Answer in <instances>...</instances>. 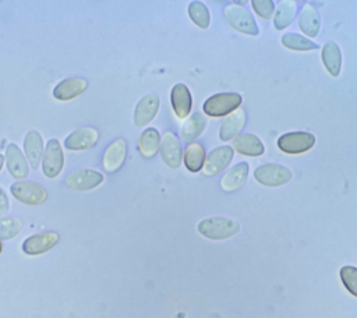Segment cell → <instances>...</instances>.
I'll return each mask as SVG.
<instances>
[{
  "instance_id": "32",
  "label": "cell",
  "mask_w": 357,
  "mask_h": 318,
  "mask_svg": "<svg viewBox=\"0 0 357 318\" xmlns=\"http://www.w3.org/2000/svg\"><path fill=\"white\" fill-rule=\"evenodd\" d=\"M255 13L265 20H269L273 15L275 7H273V1L272 0H252L251 1Z\"/></svg>"
},
{
  "instance_id": "20",
  "label": "cell",
  "mask_w": 357,
  "mask_h": 318,
  "mask_svg": "<svg viewBox=\"0 0 357 318\" xmlns=\"http://www.w3.org/2000/svg\"><path fill=\"white\" fill-rule=\"evenodd\" d=\"M233 146L237 152L247 156H259L264 153V144L252 134H240L233 138Z\"/></svg>"
},
{
  "instance_id": "24",
  "label": "cell",
  "mask_w": 357,
  "mask_h": 318,
  "mask_svg": "<svg viewBox=\"0 0 357 318\" xmlns=\"http://www.w3.org/2000/svg\"><path fill=\"white\" fill-rule=\"evenodd\" d=\"M206 127V119L201 113L191 114L181 127V137L185 142H192Z\"/></svg>"
},
{
  "instance_id": "14",
  "label": "cell",
  "mask_w": 357,
  "mask_h": 318,
  "mask_svg": "<svg viewBox=\"0 0 357 318\" xmlns=\"http://www.w3.org/2000/svg\"><path fill=\"white\" fill-rule=\"evenodd\" d=\"M127 155V144L124 139H116L109 145V148L103 153V169L107 173H113L121 167Z\"/></svg>"
},
{
  "instance_id": "7",
  "label": "cell",
  "mask_w": 357,
  "mask_h": 318,
  "mask_svg": "<svg viewBox=\"0 0 357 318\" xmlns=\"http://www.w3.org/2000/svg\"><path fill=\"white\" fill-rule=\"evenodd\" d=\"M64 155L61 146L56 138L49 139L42 156V170L49 179H54L63 169Z\"/></svg>"
},
{
  "instance_id": "35",
  "label": "cell",
  "mask_w": 357,
  "mask_h": 318,
  "mask_svg": "<svg viewBox=\"0 0 357 318\" xmlns=\"http://www.w3.org/2000/svg\"><path fill=\"white\" fill-rule=\"evenodd\" d=\"M0 252H1V243H0Z\"/></svg>"
},
{
  "instance_id": "34",
  "label": "cell",
  "mask_w": 357,
  "mask_h": 318,
  "mask_svg": "<svg viewBox=\"0 0 357 318\" xmlns=\"http://www.w3.org/2000/svg\"><path fill=\"white\" fill-rule=\"evenodd\" d=\"M3 163H4V156L0 155V172H1V169H3Z\"/></svg>"
},
{
  "instance_id": "6",
  "label": "cell",
  "mask_w": 357,
  "mask_h": 318,
  "mask_svg": "<svg viewBox=\"0 0 357 318\" xmlns=\"http://www.w3.org/2000/svg\"><path fill=\"white\" fill-rule=\"evenodd\" d=\"M225 15L227 22L238 32L247 33V35H258V26L254 21V17L251 13L243 7H238L236 4L227 6L225 8Z\"/></svg>"
},
{
  "instance_id": "18",
  "label": "cell",
  "mask_w": 357,
  "mask_h": 318,
  "mask_svg": "<svg viewBox=\"0 0 357 318\" xmlns=\"http://www.w3.org/2000/svg\"><path fill=\"white\" fill-rule=\"evenodd\" d=\"M24 151L31 166L33 169H38L43 156V142L40 134L36 130H31L26 132L24 139Z\"/></svg>"
},
{
  "instance_id": "17",
  "label": "cell",
  "mask_w": 357,
  "mask_h": 318,
  "mask_svg": "<svg viewBox=\"0 0 357 318\" xmlns=\"http://www.w3.org/2000/svg\"><path fill=\"white\" fill-rule=\"evenodd\" d=\"M172 106L178 119H185L191 110V95L184 84H176L172 89Z\"/></svg>"
},
{
  "instance_id": "5",
  "label": "cell",
  "mask_w": 357,
  "mask_h": 318,
  "mask_svg": "<svg viewBox=\"0 0 357 318\" xmlns=\"http://www.w3.org/2000/svg\"><path fill=\"white\" fill-rule=\"evenodd\" d=\"M254 177L258 183L268 187H278L286 184L291 179V172L278 163H265L255 169Z\"/></svg>"
},
{
  "instance_id": "27",
  "label": "cell",
  "mask_w": 357,
  "mask_h": 318,
  "mask_svg": "<svg viewBox=\"0 0 357 318\" xmlns=\"http://www.w3.org/2000/svg\"><path fill=\"white\" fill-rule=\"evenodd\" d=\"M205 163V151L199 144H190L184 151V165L190 172H199Z\"/></svg>"
},
{
  "instance_id": "13",
  "label": "cell",
  "mask_w": 357,
  "mask_h": 318,
  "mask_svg": "<svg viewBox=\"0 0 357 318\" xmlns=\"http://www.w3.org/2000/svg\"><path fill=\"white\" fill-rule=\"evenodd\" d=\"M159 109V96L156 93L145 95L135 106L134 110V124L142 127L148 124L158 113Z\"/></svg>"
},
{
  "instance_id": "4",
  "label": "cell",
  "mask_w": 357,
  "mask_h": 318,
  "mask_svg": "<svg viewBox=\"0 0 357 318\" xmlns=\"http://www.w3.org/2000/svg\"><path fill=\"white\" fill-rule=\"evenodd\" d=\"M315 144V137L307 131H293L279 137L278 146L282 152L297 155L307 152Z\"/></svg>"
},
{
  "instance_id": "3",
  "label": "cell",
  "mask_w": 357,
  "mask_h": 318,
  "mask_svg": "<svg viewBox=\"0 0 357 318\" xmlns=\"http://www.w3.org/2000/svg\"><path fill=\"white\" fill-rule=\"evenodd\" d=\"M11 194L15 199L26 205H39L47 198L46 190L39 183L31 180H21L11 184Z\"/></svg>"
},
{
  "instance_id": "28",
  "label": "cell",
  "mask_w": 357,
  "mask_h": 318,
  "mask_svg": "<svg viewBox=\"0 0 357 318\" xmlns=\"http://www.w3.org/2000/svg\"><path fill=\"white\" fill-rule=\"evenodd\" d=\"M282 45L291 49V50H298V52L314 50V49L318 47L317 43L308 40L307 38L296 35V33H284L282 36Z\"/></svg>"
},
{
  "instance_id": "33",
  "label": "cell",
  "mask_w": 357,
  "mask_h": 318,
  "mask_svg": "<svg viewBox=\"0 0 357 318\" xmlns=\"http://www.w3.org/2000/svg\"><path fill=\"white\" fill-rule=\"evenodd\" d=\"M10 209V202H8V198L4 192V190L0 187V215H4L7 213Z\"/></svg>"
},
{
  "instance_id": "15",
  "label": "cell",
  "mask_w": 357,
  "mask_h": 318,
  "mask_svg": "<svg viewBox=\"0 0 357 318\" xmlns=\"http://www.w3.org/2000/svg\"><path fill=\"white\" fill-rule=\"evenodd\" d=\"M160 155L163 162L172 169H177L181 165V145L177 137L170 131H167L162 139Z\"/></svg>"
},
{
  "instance_id": "22",
  "label": "cell",
  "mask_w": 357,
  "mask_h": 318,
  "mask_svg": "<svg viewBox=\"0 0 357 318\" xmlns=\"http://www.w3.org/2000/svg\"><path fill=\"white\" fill-rule=\"evenodd\" d=\"M298 26L307 36H317L319 32L321 21L318 13L314 10L311 4H304L300 18H298Z\"/></svg>"
},
{
  "instance_id": "12",
  "label": "cell",
  "mask_w": 357,
  "mask_h": 318,
  "mask_svg": "<svg viewBox=\"0 0 357 318\" xmlns=\"http://www.w3.org/2000/svg\"><path fill=\"white\" fill-rule=\"evenodd\" d=\"M6 163L8 173L20 180H24L29 174V166L24 158L21 149L14 144H8L6 148Z\"/></svg>"
},
{
  "instance_id": "30",
  "label": "cell",
  "mask_w": 357,
  "mask_h": 318,
  "mask_svg": "<svg viewBox=\"0 0 357 318\" xmlns=\"http://www.w3.org/2000/svg\"><path fill=\"white\" fill-rule=\"evenodd\" d=\"M22 227V223L17 218L0 219V240H10L15 237Z\"/></svg>"
},
{
  "instance_id": "9",
  "label": "cell",
  "mask_w": 357,
  "mask_h": 318,
  "mask_svg": "<svg viewBox=\"0 0 357 318\" xmlns=\"http://www.w3.org/2000/svg\"><path fill=\"white\" fill-rule=\"evenodd\" d=\"M99 132L92 127H82L74 130L66 139L64 146L71 151H84L96 145Z\"/></svg>"
},
{
  "instance_id": "25",
  "label": "cell",
  "mask_w": 357,
  "mask_h": 318,
  "mask_svg": "<svg viewBox=\"0 0 357 318\" xmlns=\"http://www.w3.org/2000/svg\"><path fill=\"white\" fill-rule=\"evenodd\" d=\"M160 145V135L156 128H146L138 141V149L144 158H152Z\"/></svg>"
},
{
  "instance_id": "29",
  "label": "cell",
  "mask_w": 357,
  "mask_h": 318,
  "mask_svg": "<svg viewBox=\"0 0 357 318\" xmlns=\"http://www.w3.org/2000/svg\"><path fill=\"white\" fill-rule=\"evenodd\" d=\"M188 14L194 24H197L199 28L205 29L209 26V11L206 6L201 1H191L188 6Z\"/></svg>"
},
{
  "instance_id": "1",
  "label": "cell",
  "mask_w": 357,
  "mask_h": 318,
  "mask_svg": "<svg viewBox=\"0 0 357 318\" xmlns=\"http://www.w3.org/2000/svg\"><path fill=\"white\" fill-rule=\"evenodd\" d=\"M198 232L212 240H223L229 238L240 232V225L229 218L213 216L206 218L199 222Z\"/></svg>"
},
{
  "instance_id": "8",
  "label": "cell",
  "mask_w": 357,
  "mask_h": 318,
  "mask_svg": "<svg viewBox=\"0 0 357 318\" xmlns=\"http://www.w3.org/2000/svg\"><path fill=\"white\" fill-rule=\"evenodd\" d=\"M103 181V174L92 170V169H81L71 173L66 179V184L68 188L78 190V191H88L95 188Z\"/></svg>"
},
{
  "instance_id": "16",
  "label": "cell",
  "mask_w": 357,
  "mask_h": 318,
  "mask_svg": "<svg viewBox=\"0 0 357 318\" xmlns=\"http://www.w3.org/2000/svg\"><path fill=\"white\" fill-rule=\"evenodd\" d=\"M86 80L84 78H67L59 82L53 89V96L59 100H70L81 95L86 89Z\"/></svg>"
},
{
  "instance_id": "19",
  "label": "cell",
  "mask_w": 357,
  "mask_h": 318,
  "mask_svg": "<svg viewBox=\"0 0 357 318\" xmlns=\"http://www.w3.org/2000/svg\"><path fill=\"white\" fill-rule=\"evenodd\" d=\"M244 124H245V113H244L241 109L231 112V113L222 121L220 131H219L220 139L229 141V139L234 138V137L243 130Z\"/></svg>"
},
{
  "instance_id": "10",
  "label": "cell",
  "mask_w": 357,
  "mask_h": 318,
  "mask_svg": "<svg viewBox=\"0 0 357 318\" xmlns=\"http://www.w3.org/2000/svg\"><path fill=\"white\" fill-rule=\"evenodd\" d=\"M59 241V234L54 232H46V233H38L33 236H29L22 243V251L28 255H39L50 248H53Z\"/></svg>"
},
{
  "instance_id": "21",
  "label": "cell",
  "mask_w": 357,
  "mask_h": 318,
  "mask_svg": "<svg viewBox=\"0 0 357 318\" xmlns=\"http://www.w3.org/2000/svg\"><path fill=\"white\" fill-rule=\"evenodd\" d=\"M248 177V165L245 162H240L236 166H233L220 181V186L225 191H234L240 188Z\"/></svg>"
},
{
  "instance_id": "26",
  "label": "cell",
  "mask_w": 357,
  "mask_h": 318,
  "mask_svg": "<svg viewBox=\"0 0 357 318\" xmlns=\"http://www.w3.org/2000/svg\"><path fill=\"white\" fill-rule=\"evenodd\" d=\"M296 8H297L296 1L284 0V1L279 3L276 14H275V20H273L276 29H284L293 22V20L296 17Z\"/></svg>"
},
{
  "instance_id": "23",
  "label": "cell",
  "mask_w": 357,
  "mask_h": 318,
  "mask_svg": "<svg viewBox=\"0 0 357 318\" xmlns=\"http://www.w3.org/2000/svg\"><path fill=\"white\" fill-rule=\"evenodd\" d=\"M322 61L332 77H337L342 68V53L335 42L325 43L322 49Z\"/></svg>"
},
{
  "instance_id": "31",
  "label": "cell",
  "mask_w": 357,
  "mask_h": 318,
  "mask_svg": "<svg viewBox=\"0 0 357 318\" xmlns=\"http://www.w3.org/2000/svg\"><path fill=\"white\" fill-rule=\"evenodd\" d=\"M340 279L344 285V287L357 297V268L346 265L340 269Z\"/></svg>"
},
{
  "instance_id": "2",
  "label": "cell",
  "mask_w": 357,
  "mask_h": 318,
  "mask_svg": "<svg viewBox=\"0 0 357 318\" xmlns=\"http://www.w3.org/2000/svg\"><path fill=\"white\" fill-rule=\"evenodd\" d=\"M241 100L243 98L238 93H233V92L216 93L205 100L204 112L212 117L225 116L234 112L241 105Z\"/></svg>"
},
{
  "instance_id": "11",
  "label": "cell",
  "mask_w": 357,
  "mask_h": 318,
  "mask_svg": "<svg viewBox=\"0 0 357 318\" xmlns=\"http://www.w3.org/2000/svg\"><path fill=\"white\" fill-rule=\"evenodd\" d=\"M233 159V149L230 146H219L209 152L204 163L205 176H215L225 170Z\"/></svg>"
}]
</instances>
